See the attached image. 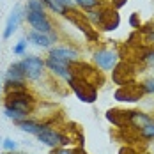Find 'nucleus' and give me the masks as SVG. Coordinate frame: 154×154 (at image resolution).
Masks as SVG:
<instances>
[{
    "label": "nucleus",
    "instance_id": "f257e3e1",
    "mask_svg": "<svg viewBox=\"0 0 154 154\" xmlns=\"http://www.w3.org/2000/svg\"><path fill=\"white\" fill-rule=\"evenodd\" d=\"M4 106L18 110L23 115L30 117L32 113L35 112L37 99H35V96L29 89H20V91H13V92L4 94Z\"/></svg>",
    "mask_w": 154,
    "mask_h": 154
},
{
    "label": "nucleus",
    "instance_id": "f03ea898",
    "mask_svg": "<svg viewBox=\"0 0 154 154\" xmlns=\"http://www.w3.org/2000/svg\"><path fill=\"white\" fill-rule=\"evenodd\" d=\"M67 87L76 94V97L82 103H87V105H92L94 101L97 99V85L87 80V78H80V76H73L69 78L67 82Z\"/></svg>",
    "mask_w": 154,
    "mask_h": 154
},
{
    "label": "nucleus",
    "instance_id": "7ed1b4c3",
    "mask_svg": "<svg viewBox=\"0 0 154 154\" xmlns=\"http://www.w3.org/2000/svg\"><path fill=\"white\" fill-rule=\"evenodd\" d=\"M121 60V53L119 50H112V48H97L92 51V64L101 69L103 73H112L113 67Z\"/></svg>",
    "mask_w": 154,
    "mask_h": 154
},
{
    "label": "nucleus",
    "instance_id": "20e7f679",
    "mask_svg": "<svg viewBox=\"0 0 154 154\" xmlns=\"http://www.w3.org/2000/svg\"><path fill=\"white\" fill-rule=\"evenodd\" d=\"M137 73H138V64L137 62L131 60V59H121L119 64L112 71V82L121 87V85L133 82L137 78Z\"/></svg>",
    "mask_w": 154,
    "mask_h": 154
},
{
    "label": "nucleus",
    "instance_id": "39448f33",
    "mask_svg": "<svg viewBox=\"0 0 154 154\" xmlns=\"http://www.w3.org/2000/svg\"><path fill=\"white\" fill-rule=\"evenodd\" d=\"M20 62H21V67H23L29 82H39L48 71L45 59L39 55H23V59Z\"/></svg>",
    "mask_w": 154,
    "mask_h": 154
},
{
    "label": "nucleus",
    "instance_id": "423d86ee",
    "mask_svg": "<svg viewBox=\"0 0 154 154\" xmlns=\"http://www.w3.org/2000/svg\"><path fill=\"white\" fill-rule=\"evenodd\" d=\"M35 137H37V140L41 143H45V145L51 147V149H55V147H69L71 142H73L71 137H67L66 133H62L60 129L51 128V126H45Z\"/></svg>",
    "mask_w": 154,
    "mask_h": 154
},
{
    "label": "nucleus",
    "instance_id": "0eeeda50",
    "mask_svg": "<svg viewBox=\"0 0 154 154\" xmlns=\"http://www.w3.org/2000/svg\"><path fill=\"white\" fill-rule=\"evenodd\" d=\"M143 96H145V92H143L142 82L133 80L126 85L117 87V91L113 92V99L119 103H138Z\"/></svg>",
    "mask_w": 154,
    "mask_h": 154
},
{
    "label": "nucleus",
    "instance_id": "6e6552de",
    "mask_svg": "<svg viewBox=\"0 0 154 154\" xmlns=\"http://www.w3.org/2000/svg\"><path fill=\"white\" fill-rule=\"evenodd\" d=\"M25 21L30 25L32 30L45 32V34L55 32L53 21H51V18L46 14V11H43V13H37V11H25Z\"/></svg>",
    "mask_w": 154,
    "mask_h": 154
},
{
    "label": "nucleus",
    "instance_id": "1a4fd4ad",
    "mask_svg": "<svg viewBox=\"0 0 154 154\" xmlns=\"http://www.w3.org/2000/svg\"><path fill=\"white\" fill-rule=\"evenodd\" d=\"M29 43L34 45L37 48H43V50H50L51 46H55V43H59V32H51V34H45V32H37V30H29L27 35Z\"/></svg>",
    "mask_w": 154,
    "mask_h": 154
},
{
    "label": "nucleus",
    "instance_id": "9d476101",
    "mask_svg": "<svg viewBox=\"0 0 154 154\" xmlns=\"http://www.w3.org/2000/svg\"><path fill=\"white\" fill-rule=\"evenodd\" d=\"M45 64H46V69L51 76H57V78H60V80H64V82H67L69 78L73 76L69 62L60 60V59H53V57L48 55L46 59H45Z\"/></svg>",
    "mask_w": 154,
    "mask_h": 154
},
{
    "label": "nucleus",
    "instance_id": "9b49d317",
    "mask_svg": "<svg viewBox=\"0 0 154 154\" xmlns=\"http://www.w3.org/2000/svg\"><path fill=\"white\" fill-rule=\"evenodd\" d=\"M121 25V16L119 11H115L110 4L103 5V16H101V25H99V30L101 32H113L119 29Z\"/></svg>",
    "mask_w": 154,
    "mask_h": 154
},
{
    "label": "nucleus",
    "instance_id": "f8f14e48",
    "mask_svg": "<svg viewBox=\"0 0 154 154\" xmlns=\"http://www.w3.org/2000/svg\"><path fill=\"white\" fill-rule=\"evenodd\" d=\"M21 20H25V9L21 5H14V9L11 11V14L7 16V21H5V27H4V32H2V37L9 39L18 30V25L21 23Z\"/></svg>",
    "mask_w": 154,
    "mask_h": 154
},
{
    "label": "nucleus",
    "instance_id": "ddd939ff",
    "mask_svg": "<svg viewBox=\"0 0 154 154\" xmlns=\"http://www.w3.org/2000/svg\"><path fill=\"white\" fill-rule=\"evenodd\" d=\"M48 55L53 57V59L73 62V60H78L80 51H78V48H75L73 45H55V46H51L48 50Z\"/></svg>",
    "mask_w": 154,
    "mask_h": 154
},
{
    "label": "nucleus",
    "instance_id": "4468645a",
    "mask_svg": "<svg viewBox=\"0 0 154 154\" xmlns=\"http://www.w3.org/2000/svg\"><path fill=\"white\" fill-rule=\"evenodd\" d=\"M106 121L110 124H113L117 129L119 128H126L129 126V110H121V108H110L105 113Z\"/></svg>",
    "mask_w": 154,
    "mask_h": 154
},
{
    "label": "nucleus",
    "instance_id": "2eb2a0df",
    "mask_svg": "<svg viewBox=\"0 0 154 154\" xmlns=\"http://www.w3.org/2000/svg\"><path fill=\"white\" fill-rule=\"evenodd\" d=\"M154 117L145 113V112H140V110H129V128H133L137 133L143 126H147L149 122H152Z\"/></svg>",
    "mask_w": 154,
    "mask_h": 154
},
{
    "label": "nucleus",
    "instance_id": "dca6fc26",
    "mask_svg": "<svg viewBox=\"0 0 154 154\" xmlns=\"http://www.w3.org/2000/svg\"><path fill=\"white\" fill-rule=\"evenodd\" d=\"M16 128L21 129V131L27 133V135H37L45 126H43V122H39V121H35V119L27 117V119H23V121H20V122L16 124Z\"/></svg>",
    "mask_w": 154,
    "mask_h": 154
},
{
    "label": "nucleus",
    "instance_id": "f3484780",
    "mask_svg": "<svg viewBox=\"0 0 154 154\" xmlns=\"http://www.w3.org/2000/svg\"><path fill=\"white\" fill-rule=\"evenodd\" d=\"M5 80H11V82H27L25 71H23L20 60L9 64V67H7V71H5Z\"/></svg>",
    "mask_w": 154,
    "mask_h": 154
},
{
    "label": "nucleus",
    "instance_id": "a211bd4d",
    "mask_svg": "<svg viewBox=\"0 0 154 154\" xmlns=\"http://www.w3.org/2000/svg\"><path fill=\"white\" fill-rule=\"evenodd\" d=\"M76 7L80 11H91V9H97V7H103L106 4V0H75Z\"/></svg>",
    "mask_w": 154,
    "mask_h": 154
},
{
    "label": "nucleus",
    "instance_id": "6ab92c4d",
    "mask_svg": "<svg viewBox=\"0 0 154 154\" xmlns=\"http://www.w3.org/2000/svg\"><path fill=\"white\" fill-rule=\"evenodd\" d=\"M85 18H87V21L96 27L97 30H99V25H101V16H103V7H97V9H91V11H85L83 13Z\"/></svg>",
    "mask_w": 154,
    "mask_h": 154
},
{
    "label": "nucleus",
    "instance_id": "aec40b11",
    "mask_svg": "<svg viewBox=\"0 0 154 154\" xmlns=\"http://www.w3.org/2000/svg\"><path fill=\"white\" fill-rule=\"evenodd\" d=\"M41 2L45 4L46 11H50L51 14H55V16H64V13H66V9H64L60 4H59V0H41Z\"/></svg>",
    "mask_w": 154,
    "mask_h": 154
},
{
    "label": "nucleus",
    "instance_id": "412c9836",
    "mask_svg": "<svg viewBox=\"0 0 154 154\" xmlns=\"http://www.w3.org/2000/svg\"><path fill=\"white\" fill-rule=\"evenodd\" d=\"M4 115H5L9 121H13L14 124H18L20 121H23V119H27V115H23L21 112L13 110V108H7V106H4Z\"/></svg>",
    "mask_w": 154,
    "mask_h": 154
},
{
    "label": "nucleus",
    "instance_id": "4be33fe9",
    "mask_svg": "<svg viewBox=\"0 0 154 154\" xmlns=\"http://www.w3.org/2000/svg\"><path fill=\"white\" fill-rule=\"evenodd\" d=\"M4 94L5 92H13V91H20V89H29L27 82H11V80H5L4 83Z\"/></svg>",
    "mask_w": 154,
    "mask_h": 154
},
{
    "label": "nucleus",
    "instance_id": "5701e85b",
    "mask_svg": "<svg viewBox=\"0 0 154 154\" xmlns=\"http://www.w3.org/2000/svg\"><path fill=\"white\" fill-rule=\"evenodd\" d=\"M138 135H140V138L142 140H147V142L154 140V121L152 122H149L147 126H143V128L138 131Z\"/></svg>",
    "mask_w": 154,
    "mask_h": 154
},
{
    "label": "nucleus",
    "instance_id": "b1692460",
    "mask_svg": "<svg viewBox=\"0 0 154 154\" xmlns=\"http://www.w3.org/2000/svg\"><path fill=\"white\" fill-rule=\"evenodd\" d=\"M23 9H25V11H37V13H43V11H46L45 4H43L41 0H27Z\"/></svg>",
    "mask_w": 154,
    "mask_h": 154
},
{
    "label": "nucleus",
    "instance_id": "393cba45",
    "mask_svg": "<svg viewBox=\"0 0 154 154\" xmlns=\"http://www.w3.org/2000/svg\"><path fill=\"white\" fill-rule=\"evenodd\" d=\"M27 46H29V39L27 37H21L13 48V53L14 55H27Z\"/></svg>",
    "mask_w": 154,
    "mask_h": 154
},
{
    "label": "nucleus",
    "instance_id": "a878e982",
    "mask_svg": "<svg viewBox=\"0 0 154 154\" xmlns=\"http://www.w3.org/2000/svg\"><path fill=\"white\" fill-rule=\"evenodd\" d=\"M128 23H129V27H131V29H135V30H138L140 27L143 25L138 13H131V14H129V20H128Z\"/></svg>",
    "mask_w": 154,
    "mask_h": 154
},
{
    "label": "nucleus",
    "instance_id": "bb28decb",
    "mask_svg": "<svg viewBox=\"0 0 154 154\" xmlns=\"http://www.w3.org/2000/svg\"><path fill=\"white\" fill-rule=\"evenodd\" d=\"M142 87H143V92H145V94L154 96V76L145 78V80L142 82Z\"/></svg>",
    "mask_w": 154,
    "mask_h": 154
},
{
    "label": "nucleus",
    "instance_id": "cd10ccee",
    "mask_svg": "<svg viewBox=\"0 0 154 154\" xmlns=\"http://www.w3.org/2000/svg\"><path fill=\"white\" fill-rule=\"evenodd\" d=\"M16 142L13 138H4L2 140V149L5 151V152H13V151H16Z\"/></svg>",
    "mask_w": 154,
    "mask_h": 154
},
{
    "label": "nucleus",
    "instance_id": "c85d7f7f",
    "mask_svg": "<svg viewBox=\"0 0 154 154\" xmlns=\"http://www.w3.org/2000/svg\"><path fill=\"white\" fill-rule=\"evenodd\" d=\"M51 154H78V147L73 149V147H55L51 149Z\"/></svg>",
    "mask_w": 154,
    "mask_h": 154
},
{
    "label": "nucleus",
    "instance_id": "c756f323",
    "mask_svg": "<svg viewBox=\"0 0 154 154\" xmlns=\"http://www.w3.org/2000/svg\"><path fill=\"white\" fill-rule=\"evenodd\" d=\"M108 4H110V5H112L115 11H121L124 5L128 4V0H108Z\"/></svg>",
    "mask_w": 154,
    "mask_h": 154
},
{
    "label": "nucleus",
    "instance_id": "7c9ffc66",
    "mask_svg": "<svg viewBox=\"0 0 154 154\" xmlns=\"http://www.w3.org/2000/svg\"><path fill=\"white\" fill-rule=\"evenodd\" d=\"M117 154H138V151H137L135 147H131V145H124V147L119 149Z\"/></svg>",
    "mask_w": 154,
    "mask_h": 154
},
{
    "label": "nucleus",
    "instance_id": "2f4dec72",
    "mask_svg": "<svg viewBox=\"0 0 154 154\" xmlns=\"http://www.w3.org/2000/svg\"><path fill=\"white\" fill-rule=\"evenodd\" d=\"M59 4H60L64 9H73V7H76L75 0H59Z\"/></svg>",
    "mask_w": 154,
    "mask_h": 154
},
{
    "label": "nucleus",
    "instance_id": "473e14b6",
    "mask_svg": "<svg viewBox=\"0 0 154 154\" xmlns=\"http://www.w3.org/2000/svg\"><path fill=\"white\" fill-rule=\"evenodd\" d=\"M2 87H4V85H2V80H0V94H2V91H4Z\"/></svg>",
    "mask_w": 154,
    "mask_h": 154
},
{
    "label": "nucleus",
    "instance_id": "72a5a7b5",
    "mask_svg": "<svg viewBox=\"0 0 154 154\" xmlns=\"http://www.w3.org/2000/svg\"><path fill=\"white\" fill-rule=\"evenodd\" d=\"M138 154H149V152H138Z\"/></svg>",
    "mask_w": 154,
    "mask_h": 154
},
{
    "label": "nucleus",
    "instance_id": "f704fd0d",
    "mask_svg": "<svg viewBox=\"0 0 154 154\" xmlns=\"http://www.w3.org/2000/svg\"><path fill=\"white\" fill-rule=\"evenodd\" d=\"M0 147H2V140H0Z\"/></svg>",
    "mask_w": 154,
    "mask_h": 154
},
{
    "label": "nucleus",
    "instance_id": "c9c22d12",
    "mask_svg": "<svg viewBox=\"0 0 154 154\" xmlns=\"http://www.w3.org/2000/svg\"><path fill=\"white\" fill-rule=\"evenodd\" d=\"M2 154H9V152H2Z\"/></svg>",
    "mask_w": 154,
    "mask_h": 154
}]
</instances>
